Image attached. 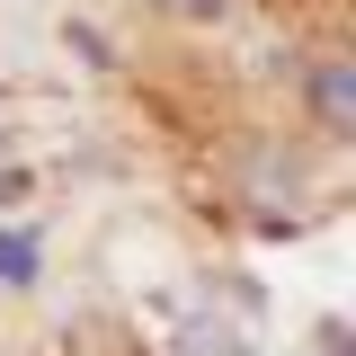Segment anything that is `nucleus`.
<instances>
[{"label": "nucleus", "instance_id": "obj_2", "mask_svg": "<svg viewBox=\"0 0 356 356\" xmlns=\"http://www.w3.org/2000/svg\"><path fill=\"white\" fill-rule=\"evenodd\" d=\"M27 276H36V241L9 232V241H0V285H27Z\"/></svg>", "mask_w": 356, "mask_h": 356}, {"label": "nucleus", "instance_id": "obj_1", "mask_svg": "<svg viewBox=\"0 0 356 356\" xmlns=\"http://www.w3.org/2000/svg\"><path fill=\"white\" fill-rule=\"evenodd\" d=\"M312 116H321L330 143L356 134V63L348 54H321V63H312Z\"/></svg>", "mask_w": 356, "mask_h": 356}, {"label": "nucleus", "instance_id": "obj_3", "mask_svg": "<svg viewBox=\"0 0 356 356\" xmlns=\"http://www.w3.org/2000/svg\"><path fill=\"white\" fill-rule=\"evenodd\" d=\"M178 18H222V9H232V0H170Z\"/></svg>", "mask_w": 356, "mask_h": 356}]
</instances>
